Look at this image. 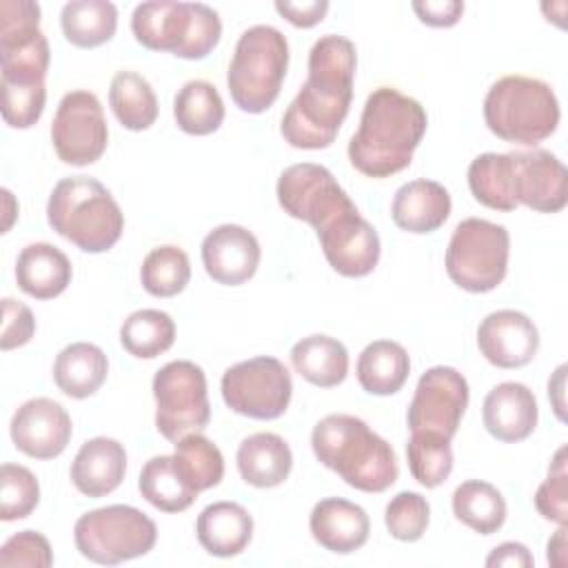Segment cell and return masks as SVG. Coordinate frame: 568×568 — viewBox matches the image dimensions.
<instances>
[{
  "label": "cell",
  "instance_id": "1",
  "mask_svg": "<svg viewBox=\"0 0 568 568\" xmlns=\"http://www.w3.org/2000/svg\"><path fill=\"white\" fill-rule=\"evenodd\" d=\"M357 53L344 36H322L308 53V78L282 118V135L295 149H326L351 109Z\"/></svg>",
  "mask_w": 568,
  "mask_h": 568
},
{
  "label": "cell",
  "instance_id": "2",
  "mask_svg": "<svg viewBox=\"0 0 568 568\" xmlns=\"http://www.w3.org/2000/svg\"><path fill=\"white\" fill-rule=\"evenodd\" d=\"M426 124V111L415 98L379 87L366 98L348 160L366 178H390L410 164Z\"/></svg>",
  "mask_w": 568,
  "mask_h": 568
},
{
  "label": "cell",
  "instance_id": "3",
  "mask_svg": "<svg viewBox=\"0 0 568 568\" xmlns=\"http://www.w3.org/2000/svg\"><path fill=\"white\" fill-rule=\"evenodd\" d=\"M311 448L320 464L362 493H384L397 481L393 446L355 415L333 413L320 419L311 433Z\"/></svg>",
  "mask_w": 568,
  "mask_h": 568
},
{
  "label": "cell",
  "instance_id": "4",
  "mask_svg": "<svg viewBox=\"0 0 568 568\" xmlns=\"http://www.w3.org/2000/svg\"><path fill=\"white\" fill-rule=\"evenodd\" d=\"M49 226L84 253L109 251L124 231V215L109 189L89 175L60 180L47 202Z\"/></svg>",
  "mask_w": 568,
  "mask_h": 568
},
{
  "label": "cell",
  "instance_id": "5",
  "mask_svg": "<svg viewBox=\"0 0 568 568\" xmlns=\"http://www.w3.org/2000/svg\"><path fill=\"white\" fill-rule=\"evenodd\" d=\"M559 102L550 84L528 75L499 78L484 98V120L504 142L535 146L559 124Z\"/></svg>",
  "mask_w": 568,
  "mask_h": 568
},
{
  "label": "cell",
  "instance_id": "6",
  "mask_svg": "<svg viewBox=\"0 0 568 568\" xmlns=\"http://www.w3.org/2000/svg\"><path fill=\"white\" fill-rule=\"evenodd\" d=\"M131 31L151 51H169L184 60L206 58L222 38L217 11L202 2L153 0L133 9Z\"/></svg>",
  "mask_w": 568,
  "mask_h": 568
},
{
  "label": "cell",
  "instance_id": "7",
  "mask_svg": "<svg viewBox=\"0 0 568 568\" xmlns=\"http://www.w3.org/2000/svg\"><path fill=\"white\" fill-rule=\"evenodd\" d=\"M288 69V42L268 24L246 29L233 51L226 84L231 100L244 113H264L280 95Z\"/></svg>",
  "mask_w": 568,
  "mask_h": 568
},
{
  "label": "cell",
  "instance_id": "8",
  "mask_svg": "<svg viewBox=\"0 0 568 568\" xmlns=\"http://www.w3.org/2000/svg\"><path fill=\"white\" fill-rule=\"evenodd\" d=\"M73 539L84 559L115 566L153 550L158 528L142 510L113 504L84 513L73 526Z\"/></svg>",
  "mask_w": 568,
  "mask_h": 568
},
{
  "label": "cell",
  "instance_id": "9",
  "mask_svg": "<svg viewBox=\"0 0 568 568\" xmlns=\"http://www.w3.org/2000/svg\"><path fill=\"white\" fill-rule=\"evenodd\" d=\"M510 235L506 226L481 220H462L446 248V273L468 293H488L497 288L508 271Z\"/></svg>",
  "mask_w": 568,
  "mask_h": 568
},
{
  "label": "cell",
  "instance_id": "10",
  "mask_svg": "<svg viewBox=\"0 0 568 568\" xmlns=\"http://www.w3.org/2000/svg\"><path fill=\"white\" fill-rule=\"evenodd\" d=\"M153 397L155 428L173 444L189 433L204 430L211 419L206 377L195 362L164 364L153 377Z\"/></svg>",
  "mask_w": 568,
  "mask_h": 568
},
{
  "label": "cell",
  "instance_id": "11",
  "mask_svg": "<svg viewBox=\"0 0 568 568\" xmlns=\"http://www.w3.org/2000/svg\"><path fill=\"white\" fill-rule=\"evenodd\" d=\"M293 382L286 366L271 355L251 357L229 366L222 375L224 404L251 419H277L286 413Z\"/></svg>",
  "mask_w": 568,
  "mask_h": 568
},
{
  "label": "cell",
  "instance_id": "12",
  "mask_svg": "<svg viewBox=\"0 0 568 568\" xmlns=\"http://www.w3.org/2000/svg\"><path fill=\"white\" fill-rule=\"evenodd\" d=\"M275 193L284 213L311 224L315 233L335 217L357 209L337 184L335 175L326 166L313 162H300L284 169Z\"/></svg>",
  "mask_w": 568,
  "mask_h": 568
},
{
  "label": "cell",
  "instance_id": "13",
  "mask_svg": "<svg viewBox=\"0 0 568 568\" xmlns=\"http://www.w3.org/2000/svg\"><path fill=\"white\" fill-rule=\"evenodd\" d=\"M51 142L58 158L71 166H87L102 158L109 129L95 93L75 89L60 100L51 124Z\"/></svg>",
  "mask_w": 568,
  "mask_h": 568
},
{
  "label": "cell",
  "instance_id": "14",
  "mask_svg": "<svg viewBox=\"0 0 568 568\" xmlns=\"http://www.w3.org/2000/svg\"><path fill=\"white\" fill-rule=\"evenodd\" d=\"M468 408V382L450 366L428 368L415 388L408 404L410 433H435L453 439Z\"/></svg>",
  "mask_w": 568,
  "mask_h": 568
},
{
  "label": "cell",
  "instance_id": "15",
  "mask_svg": "<svg viewBox=\"0 0 568 568\" xmlns=\"http://www.w3.org/2000/svg\"><path fill=\"white\" fill-rule=\"evenodd\" d=\"M513 193L517 204L537 213H559L568 202V171L561 160L546 151H510Z\"/></svg>",
  "mask_w": 568,
  "mask_h": 568
},
{
  "label": "cell",
  "instance_id": "16",
  "mask_svg": "<svg viewBox=\"0 0 568 568\" xmlns=\"http://www.w3.org/2000/svg\"><path fill=\"white\" fill-rule=\"evenodd\" d=\"M326 262L344 277H364L379 262V235L359 211H348L317 231Z\"/></svg>",
  "mask_w": 568,
  "mask_h": 568
},
{
  "label": "cell",
  "instance_id": "17",
  "mask_svg": "<svg viewBox=\"0 0 568 568\" xmlns=\"http://www.w3.org/2000/svg\"><path fill=\"white\" fill-rule=\"evenodd\" d=\"M13 446L33 459H53L64 453L73 424L69 413L49 397L24 402L11 417Z\"/></svg>",
  "mask_w": 568,
  "mask_h": 568
},
{
  "label": "cell",
  "instance_id": "18",
  "mask_svg": "<svg viewBox=\"0 0 568 568\" xmlns=\"http://www.w3.org/2000/svg\"><path fill=\"white\" fill-rule=\"evenodd\" d=\"M479 353L497 368H521L539 348V331L528 315L513 308L488 313L477 328Z\"/></svg>",
  "mask_w": 568,
  "mask_h": 568
},
{
  "label": "cell",
  "instance_id": "19",
  "mask_svg": "<svg viewBox=\"0 0 568 568\" xmlns=\"http://www.w3.org/2000/svg\"><path fill=\"white\" fill-rule=\"evenodd\" d=\"M262 248L257 237L240 224H220L202 242V264L206 275L224 286L248 282L260 266Z\"/></svg>",
  "mask_w": 568,
  "mask_h": 568
},
{
  "label": "cell",
  "instance_id": "20",
  "mask_svg": "<svg viewBox=\"0 0 568 568\" xmlns=\"http://www.w3.org/2000/svg\"><path fill=\"white\" fill-rule=\"evenodd\" d=\"M481 419L495 439L517 444L530 437L537 426L539 408L535 393L519 382H501L484 397Z\"/></svg>",
  "mask_w": 568,
  "mask_h": 568
},
{
  "label": "cell",
  "instance_id": "21",
  "mask_svg": "<svg viewBox=\"0 0 568 568\" xmlns=\"http://www.w3.org/2000/svg\"><path fill=\"white\" fill-rule=\"evenodd\" d=\"M308 528L322 548L348 555L366 544L371 521L362 506L342 497H326L313 506Z\"/></svg>",
  "mask_w": 568,
  "mask_h": 568
},
{
  "label": "cell",
  "instance_id": "22",
  "mask_svg": "<svg viewBox=\"0 0 568 568\" xmlns=\"http://www.w3.org/2000/svg\"><path fill=\"white\" fill-rule=\"evenodd\" d=\"M126 473V450L118 439L93 437L80 446L71 462V481L87 497L113 493Z\"/></svg>",
  "mask_w": 568,
  "mask_h": 568
},
{
  "label": "cell",
  "instance_id": "23",
  "mask_svg": "<svg viewBox=\"0 0 568 568\" xmlns=\"http://www.w3.org/2000/svg\"><path fill=\"white\" fill-rule=\"evenodd\" d=\"M450 209V193L444 184L435 180H413L397 189L390 217L402 231L424 235L437 231L448 220Z\"/></svg>",
  "mask_w": 568,
  "mask_h": 568
},
{
  "label": "cell",
  "instance_id": "24",
  "mask_svg": "<svg viewBox=\"0 0 568 568\" xmlns=\"http://www.w3.org/2000/svg\"><path fill=\"white\" fill-rule=\"evenodd\" d=\"M195 535L209 555L235 557L253 539V517L237 501H215L197 515Z\"/></svg>",
  "mask_w": 568,
  "mask_h": 568
},
{
  "label": "cell",
  "instance_id": "25",
  "mask_svg": "<svg viewBox=\"0 0 568 568\" xmlns=\"http://www.w3.org/2000/svg\"><path fill=\"white\" fill-rule=\"evenodd\" d=\"M71 275L69 257L47 242L24 246L16 260V282L22 293L36 300H53L64 293Z\"/></svg>",
  "mask_w": 568,
  "mask_h": 568
},
{
  "label": "cell",
  "instance_id": "26",
  "mask_svg": "<svg viewBox=\"0 0 568 568\" xmlns=\"http://www.w3.org/2000/svg\"><path fill=\"white\" fill-rule=\"evenodd\" d=\"M240 477L255 488H275L284 484L293 468V453L284 437L275 433H253L237 446Z\"/></svg>",
  "mask_w": 568,
  "mask_h": 568
},
{
  "label": "cell",
  "instance_id": "27",
  "mask_svg": "<svg viewBox=\"0 0 568 568\" xmlns=\"http://www.w3.org/2000/svg\"><path fill=\"white\" fill-rule=\"evenodd\" d=\"M109 373V359L104 351L89 342H75L64 346L53 362L55 386L73 399L91 397L100 390Z\"/></svg>",
  "mask_w": 568,
  "mask_h": 568
},
{
  "label": "cell",
  "instance_id": "28",
  "mask_svg": "<svg viewBox=\"0 0 568 568\" xmlns=\"http://www.w3.org/2000/svg\"><path fill=\"white\" fill-rule=\"evenodd\" d=\"M291 364L308 384L333 388L348 375V351L339 339L317 333L293 344Z\"/></svg>",
  "mask_w": 568,
  "mask_h": 568
},
{
  "label": "cell",
  "instance_id": "29",
  "mask_svg": "<svg viewBox=\"0 0 568 568\" xmlns=\"http://www.w3.org/2000/svg\"><path fill=\"white\" fill-rule=\"evenodd\" d=\"M355 373L366 393L393 395L406 384L410 359L402 344L393 339H375L359 353Z\"/></svg>",
  "mask_w": 568,
  "mask_h": 568
},
{
  "label": "cell",
  "instance_id": "30",
  "mask_svg": "<svg viewBox=\"0 0 568 568\" xmlns=\"http://www.w3.org/2000/svg\"><path fill=\"white\" fill-rule=\"evenodd\" d=\"M60 27L73 47L95 49L115 36L118 9L106 0H71L62 7Z\"/></svg>",
  "mask_w": 568,
  "mask_h": 568
},
{
  "label": "cell",
  "instance_id": "31",
  "mask_svg": "<svg viewBox=\"0 0 568 568\" xmlns=\"http://www.w3.org/2000/svg\"><path fill=\"white\" fill-rule=\"evenodd\" d=\"M109 104L118 122L129 131H144L158 120V98L146 78L135 71H118L109 87Z\"/></svg>",
  "mask_w": 568,
  "mask_h": 568
},
{
  "label": "cell",
  "instance_id": "32",
  "mask_svg": "<svg viewBox=\"0 0 568 568\" xmlns=\"http://www.w3.org/2000/svg\"><path fill=\"white\" fill-rule=\"evenodd\" d=\"M453 513L470 530L479 535L497 532L506 521V499L501 493L481 479L462 481L453 493Z\"/></svg>",
  "mask_w": 568,
  "mask_h": 568
},
{
  "label": "cell",
  "instance_id": "33",
  "mask_svg": "<svg viewBox=\"0 0 568 568\" xmlns=\"http://www.w3.org/2000/svg\"><path fill=\"white\" fill-rule=\"evenodd\" d=\"M468 189L473 197L493 211H515L510 153H481L468 166Z\"/></svg>",
  "mask_w": 568,
  "mask_h": 568
},
{
  "label": "cell",
  "instance_id": "34",
  "mask_svg": "<svg viewBox=\"0 0 568 568\" xmlns=\"http://www.w3.org/2000/svg\"><path fill=\"white\" fill-rule=\"evenodd\" d=\"M173 118L189 135H209L224 122L220 91L206 80H189L173 100Z\"/></svg>",
  "mask_w": 568,
  "mask_h": 568
},
{
  "label": "cell",
  "instance_id": "35",
  "mask_svg": "<svg viewBox=\"0 0 568 568\" xmlns=\"http://www.w3.org/2000/svg\"><path fill=\"white\" fill-rule=\"evenodd\" d=\"M138 488L142 497L162 513H182L197 497V490H193L178 473L171 455L151 457L142 466Z\"/></svg>",
  "mask_w": 568,
  "mask_h": 568
},
{
  "label": "cell",
  "instance_id": "36",
  "mask_svg": "<svg viewBox=\"0 0 568 568\" xmlns=\"http://www.w3.org/2000/svg\"><path fill=\"white\" fill-rule=\"evenodd\" d=\"M120 342L129 355L138 359H153L173 346L175 322L164 311L140 308L122 322Z\"/></svg>",
  "mask_w": 568,
  "mask_h": 568
},
{
  "label": "cell",
  "instance_id": "37",
  "mask_svg": "<svg viewBox=\"0 0 568 568\" xmlns=\"http://www.w3.org/2000/svg\"><path fill=\"white\" fill-rule=\"evenodd\" d=\"M171 457L178 473L197 493L217 486L224 477V457L220 448L200 433H189L178 439Z\"/></svg>",
  "mask_w": 568,
  "mask_h": 568
},
{
  "label": "cell",
  "instance_id": "38",
  "mask_svg": "<svg viewBox=\"0 0 568 568\" xmlns=\"http://www.w3.org/2000/svg\"><path fill=\"white\" fill-rule=\"evenodd\" d=\"M191 280L189 255L173 244L153 248L140 268V282L153 297H173L186 288Z\"/></svg>",
  "mask_w": 568,
  "mask_h": 568
},
{
  "label": "cell",
  "instance_id": "39",
  "mask_svg": "<svg viewBox=\"0 0 568 568\" xmlns=\"http://www.w3.org/2000/svg\"><path fill=\"white\" fill-rule=\"evenodd\" d=\"M408 470L424 488H437L453 470L450 439L435 433H410L406 444Z\"/></svg>",
  "mask_w": 568,
  "mask_h": 568
},
{
  "label": "cell",
  "instance_id": "40",
  "mask_svg": "<svg viewBox=\"0 0 568 568\" xmlns=\"http://www.w3.org/2000/svg\"><path fill=\"white\" fill-rule=\"evenodd\" d=\"M0 91H2V118L11 129H29L42 118L44 102H47L44 80L0 78Z\"/></svg>",
  "mask_w": 568,
  "mask_h": 568
},
{
  "label": "cell",
  "instance_id": "41",
  "mask_svg": "<svg viewBox=\"0 0 568 568\" xmlns=\"http://www.w3.org/2000/svg\"><path fill=\"white\" fill-rule=\"evenodd\" d=\"M40 501V484L36 475L20 464H2L0 468V519L16 521L29 517Z\"/></svg>",
  "mask_w": 568,
  "mask_h": 568
},
{
  "label": "cell",
  "instance_id": "42",
  "mask_svg": "<svg viewBox=\"0 0 568 568\" xmlns=\"http://www.w3.org/2000/svg\"><path fill=\"white\" fill-rule=\"evenodd\" d=\"M430 521V506L424 495L413 490L397 493L384 510V524L390 537L399 541H417Z\"/></svg>",
  "mask_w": 568,
  "mask_h": 568
},
{
  "label": "cell",
  "instance_id": "43",
  "mask_svg": "<svg viewBox=\"0 0 568 568\" xmlns=\"http://www.w3.org/2000/svg\"><path fill=\"white\" fill-rule=\"evenodd\" d=\"M535 508L544 519L555 521L559 526H566V521H568L566 446H561L555 453V459L548 468V477L541 481V486L535 493Z\"/></svg>",
  "mask_w": 568,
  "mask_h": 568
},
{
  "label": "cell",
  "instance_id": "44",
  "mask_svg": "<svg viewBox=\"0 0 568 568\" xmlns=\"http://www.w3.org/2000/svg\"><path fill=\"white\" fill-rule=\"evenodd\" d=\"M53 564V550L44 535L36 530H20L11 535L0 548V566H27V568H49Z\"/></svg>",
  "mask_w": 568,
  "mask_h": 568
},
{
  "label": "cell",
  "instance_id": "45",
  "mask_svg": "<svg viewBox=\"0 0 568 568\" xmlns=\"http://www.w3.org/2000/svg\"><path fill=\"white\" fill-rule=\"evenodd\" d=\"M36 333V320L27 304L4 297L2 300V335H0V348L11 351L18 346H24Z\"/></svg>",
  "mask_w": 568,
  "mask_h": 568
},
{
  "label": "cell",
  "instance_id": "46",
  "mask_svg": "<svg viewBox=\"0 0 568 568\" xmlns=\"http://www.w3.org/2000/svg\"><path fill=\"white\" fill-rule=\"evenodd\" d=\"M40 29V4L33 0L0 2V40L20 38Z\"/></svg>",
  "mask_w": 568,
  "mask_h": 568
},
{
  "label": "cell",
  "instance_id": "47",
  "mask_svg": "<svg viewBox=\"0 0 568 568\" xmlns=\"http://www.w3.org/2000/svg\"><path fill=\"white\" fill-rule=\"evenodd\" d=\"M413 11L417 18L437 29H446L459 22L464 13V2L459 0H426V2H413Z\"/></svg>",
  "mask_w": 568,
  "mask_h": 568
},
{
  "label": "cell",
  "instance_id": "48",
  "mask_svg": "<svg viewBox=\"0 0 568 568\" xmlns=\"http://www.w3.org/2000/svg\"><path fill=\"white\" fill-rule=\"evenodd\" d=\"M275 11L286 18L291 24L308 29L315 27L317 22L324 20L326 11H328V2L326 0H308V2H275Z\"/></svg>",
  "mask_w": 568,
  "mask_h": 568
},
{
  "label": "cell",
  "instance_id": "49",
  "mask_svg": "<svg viewBox=\"0 0 568 568\" xmlns=\"http://www.w3.org/2000/svg\"><path fill=\"white\" fill-rule=\"evenodd\" d=\"M486 566L495 568V566H508V568H532L535 559L530 555V550L524 544L517 541H504L497 548H493V552L486 557Z\"/></svg>",
  "mask_w": 568,
  "mask_h": 568
},
{
  "label": "cell",
  "instance_id": "50",
  "mask_svg": "<svg viewBox=\"0 0 568 568\" xmlns=\"http://www.w3.org/2000/svg\"><path fill=\"white\" fill-rule=\"evenodd\" d=\"M548 564L557 568L566 566V526H559V530L548 539Z\"/></svg>",
  "mask_w": 568,
  "mask_h": 568
},
{
  "label": "cell",
  "instance_id": "51",
  "mask_svg": "<svg viewBox=\"0 0 568 568\" xmlns=\"http://www.w3.org/2000/svg\"><path fill=\"white\" fill-rule=\"evenodd\" d=\"M564 373L566 366H559L555 371V377L548 382V397L552 399V408L559 419H564Z\"/></svg>",
  "mask_w": 568,
  "mask_h": 568
}]
</instances>
